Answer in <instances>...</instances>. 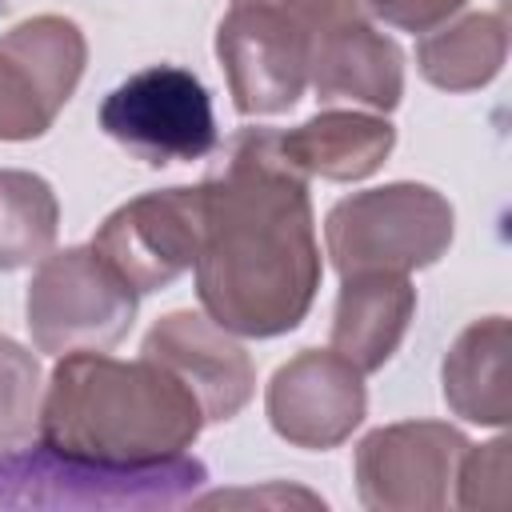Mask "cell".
Returning <instances> with one entry per match:
<instances>
[{"label": "cell", "instance_id": "9a60e30c", "mask_svg": "<svg viewBox=\"0 0 512 512\" xmlns=\"http://www.w3.org/2000/svg\"><path fill=\"white\" fill-rule=\"evenodd\" d=\"M396 132L384 116L372 112H320L304 120L292 132H280L284 156L304 172V176H324V180H364L372 176L384 156L392 152Z\"/></svg>", "mask_w": 512, "mask_h": 512}, {"label": "cell", "instance_id": "7c38bea8", "mask_svg": "<svg viewBox=\"0 0 512 512\" xmlns=\"http://www.w3.org/2000/svg\"><path fill=\"white\" fill-rule=\"evenodd\" d=\"M140 356L164 364L200 404L204 420H232L256 388L248 352L212 316L168 312L144 336Z\"/></svg>", "mask_w": 512, "mask_h": 512}, {"label": "cell", "instance_id": "8992f818", "mask_svg": "<svg viewBox=\"0 0 512 512\" xmlns=\"http://www.w3.org/2000/svg\"><path fill=\"white\" fill-rule=\"evenodd\" d=\"M100 128L152 168L200 160L216 148L208 88L176 64H152L116 84L100 104Z\"/></svg>", "mask_w": 512, "mask_h": 512}, {"label": "cell", "instance_id": "2e32d148", "mask_svg": "<svg viewBox=\"0 0 512 512\" xmlns=\"http://www.w3.org/2000/svg\"><path fill=\"white\" fill-rule=\"evenodd\" d=\"M444 400L472 424H508V320L488 316L468 324L444 356Z\"/></svg>", "mask_w": 512, "mask_h": 512}, {"label": "cell", "instance_id": "4fadbf2b", "mask_svg": "<svg viewBox=\"0 0 512 512\" xmlns=\"http://www.w3.org/2000/svg\"><path fill=\"white\" fill-rule=\"evenodd\" d=\"M308 80L324 104L348 100L392 112L404 96V56L384 32L356 16L312 40Z\"/></svg>", "mask_w": 512, "mask_h": 512}, {"label": "cell", "instance_id": "ac0fdd59", "mask_svg": "<svg viewBox=\"0 0 512 512\" xmlns=\"http://www.w3.org/2000/svg\"><path fill=\"white\" fill-rule=\"evenodd\" d=\"M60 204L48 180L32 172H0V268H24L52 252Z\"/></svg>", "mask_w": 512, "mask_h": 512}, {"label": "cell", "instance_id": "ba28073f", "mask_svg": "<svg viewBox=\"0 0 512 512\" xmlns=\"http://www.w3.org/2000/svg\"><path fill=\"white\" fill-rule=\"evenodd\" d=\"M88 44L68 16H32L0 36V140L52 128L84 76Z\"/></svg>", "mask_w": 512, "mask_h": 512}, {"label": "cell", "instance_id": "52a82bcc", "mask_svg": "<svg viewBox=\"0 0 512 512\" xmlns=\"http://www.w3.org/2000/svg\"><path fill=\"white\" fill-rule=\"evenodd\" d=\"M204 236V192L164 188L120 204L100 232L92 252L136 292H160L188 268H196Z\"/></svg>", "mask_w": 512, "mask_h": 512}, {"label": "cell", "instance_id": "3957f363", "mask_svg": "<svg viewBox=\"0 0 512 512\" xmlns=\"http://www.w3.org/2000/svg\"><path fill=\"white\" fill-rule=\"evenodd\" d=\"M200 484H204V464L184 452L152 464H104V460L56 452L44 440L36 448L0 452V508L144 512V508H176Z\"/></svg>", "mask_w": 512, "mask_h": 512}, {"label": "cell", "instance_id": "e0dca14e", "mask_svg": "<svg viewBox=\"0 0 512 512\" xmlns=\"http://www.w3.org/2000/svg\"><path fill=\"white\" fill-rule=\"evenodd\" d=\"M508 52V32L496 12H472L456 24L428 28L416 48V64L428 84L444 92H472L488 84Z\"/></svg>", "mask_w": 512, "mask_h": 512}, {"label": "cell", "instance_id": "5bb4252c", "mask_svg": "<svg viewBox=\"0 0 512 512\" xmlns=\"http://www.w3.org/2000/svg\"><path fill=\"white\" fill-rule=\"evenodd\" d=\"M412 312H416V288L408 284L404 272L344 276L328 344L356 372H376L400 348Z\"/></svg>", "mask_w": 512, "mask_h": 512}, {"label": "cell", "instance_id": "6da1fadb", "mask_svg": "<svg viewBox=\"0 0 512 512\" xmlns=\"http://www.w3.org/2000/svg\"><path fill=\"white\" fill-rule=\"evenodd\" d=\"M200 192L196 296L204 312L240 336L296 328L320 288V248L308 176L284 156L280 132H236Z\"/></svg>", "mask_w": 512, "mask_h": 512}, {"label": "cell", "instance_id": "5b68a950", "mask_svg": "<svg viewBox=\"0 0 512 512\" xmlns=\"http://www.w3.org/2000/svg\"><path fill=\"white\" fill-rule=\"evenodd\" d=\"M128 288L92 248H64L40 260L28 284V328L40 352H100L116 344L136 316Z\"/></svg>", "mask_w": 512, "mask_h": 512}, {"label": "cell", "instance_id": "30bf717a", "mask_svg": "<svg viewBox=\"0 0 512 512\" xmlns=\"http://www.w3.org/2000/svg\"><path fill=\"white\" fill-rule=\"evenodd\" d=\"M468 440L436 420L376 428L356 448V492L372 512L444 508Z\"/></svg>", "mask_w": 512, "mask_h": 512}, {"label": "cell", "instance_id": "ffe728a7", "mask_svg": "<svg viewBox=\"0 0 512 512\" xmlns=\"http://www.w3.org/2000/svg\"><path fill=\"white\" fill-rule=\"evenodd\" d=\"M460 508H500L508 500V440H492L484 448H464L456 468Z\"/></svg>", "mask_w": 512, "mask_h": 512}, {"label": "cell", "instance_id": "44dd1931", "mask_svg": "<svg viewBox=\"0 0 512 512\" xmlns=\"http://www.w3.org/2000/svg\"><path fill=\"white\" fill-rule=\"evenodd\" d=\"M360 4L400 32H428L440 28L464 0H360Z\"/></svg>", "mask_w": 512, "mask_h": 512}, {"label": "cell", "instance_id": "277c9868", "mask_svg": "<svg viewBox=\"0 0 512 512\" xmlns=\"http://www.w3.org/2000/svg\"><path fill=\"white\" fill-rule=\"evenodd\" d=\"M324 240L340 276H408L444 256L452 240V208L428 184H384L340 200L324 220Z\"/></svg>", "mask_w": 512, "mask_h": 512}, {"label": "cell", "instance_id": "8fae6325", "mask_svg": "<svg viewBox=\"0 0 512 512\" xmlns=\"http://www.w3.org/2000/svg\"><path fill=\"white\" fill-rule=\"evenodd\" d=\"M364 404L368 400L360 372L332 348H308L280 364L264 400L276 436L308 452H328L344 444L352 428L364 420Z\"/></svg>", "mask_w": 512, "mask_h": 512}, {"label": "cell", "instance_id": "d6986e66", "mask_svg": "<svg viewBox=\"0 0 512 512\" xmlns=\"http://www.w3.org/2000/svg\"><path fill=\"white\" fill-rule=\"evenodd\" d=\"M40 424V364L28 348L0 336V452L16 448Z\"/></svg>", "mask_w": 512, "mask_h": 512}, {"label": "cell", "instance_id": "7a4b0ae2", "mask_svg": "<svg viewBox=\"0 0 512 512\" xmlns=\"http://www.w3.org/2000/svg\"><path fill=\"white\" fill-rule=\"evenodd\" d=\"M40 440L104 464L180 456L204 428L196 396L156 360L64 352L40 404Z\"/></svg>", "mask_w": 512, "mask_h": 512}, {"label": "cell", "instance_id": "9c48e42d", "mask_svg": "<svg viewBox=\"0 0 512 512\" xmlns=\"http://www.w3.org/2000/svg\"><path fill=\"white\" fill-rule=\"evenodd\" d=\"M216 56L228 72L236 112L276 116L288 112L308 84L312 32L280 8L232 0L216 28Z\"/></svg>", "mask_w": 512, "mask_h": 512}, {"label": "cell", "instance_id": "7402d4cb", "mask_svg": "<svg viewBox=\"0 0 512 512\" xmlns=\"http://www.w3.org/2000/svg\"><path fill=\"white\" fill-rule=\"evenodd\" d=\"M248 4H268V8H280L288 12L296 24H304L312 32V40L344 20H356L364 16V4L360 0H248Z\"/></svg>", "mask_w": 512, "mask_h": 512}]
</instances>
